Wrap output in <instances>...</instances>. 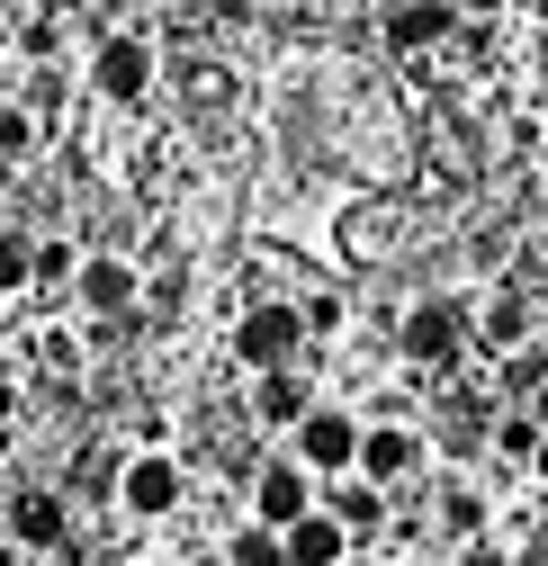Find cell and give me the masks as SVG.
Wrapping results in <instances>:
<instances>
[{
  "mask_svg": "<svg viewBox=\"0 0 548 566\" xmlns=\"http://www.w3.org/2000/svg\"><path fill=\"white\" fill-rule=\"evenodd\" d=\"M467 350V297H414L396 315V360L404 369H459Z\"/></svg>",
  "mask_w": 548,
  "mask_h": 566,
  "instance_id": "cell-1",
  "label": "cell"
},
{
  "mask_svg": "<svg viewBox=\"0 0 548 566\" xmlns=\"http://www.w3.org/2000/svg\"><path fill=\"white\" fill-rule=\"evenodd\" d=\"M351 450H360V413L351 405H333V396H315L297 422H288V459L324 485V476H351Z\"/></svg>",
  "mask_w": 548,
  "mask_h": 566,
  "instance_id": "cell-2",
  "label": "cell"
},
{
  "mask_svg": "<svg viewBox=\"0 0 548 566\" xmlns=\"http://www.w3.org/2000/svg\"><path fill=\"white\" fill-rule=\"evenodd\" d=\"M108 485H117V513H126V522H171V513L189 504V468H180L171 450H126Z\"/></svg>",
  "mask_w": 548,
  "mask_h": 566,
  "instance_id": "cell-3",
  "label": "cell"
},
{
  "mask_svg": "<svg viewBox=\"0 0 548 566\" xmlns=\"http://www.w3.org/2000/svg\"><path fill=\"white\" fill-rule=\"evenodd\" d=\"M234 360L261 378V369H297L306 360V324H297V306L288 297H252L243 315H234Z\"/></svg>",
  "mask_w": 548,
  "mask_h": 566,
  "instance_id": "cell-4",
  "label": "cell"
},
{
  "mask_svg": "<svg viewBox=\"0 0 548 566\" xmlns=\"http://www.w3.org/2000/svg\"><path fill=\"white\" fill-rule=\"evenodd\" d=\"M154 82H162V54L135 36V28H99V36H91V91H99L108 108H135Z\"/></svg>",
  "mask_w": 548,
  "mask_h": 566,
  "instance_id": "cell-5",
  "label": "cell"
},
{
  "mask_svg": "<svg viewBox=\"0 0 548 566\" xmlns=\"http://www.w3.org/2000/svg\"><path fill=\"white\" fill-rule=\"evenodd\" d=\"M63 297H73L91 324H117V315L145 306V270H135V252H82V261H73V289H63Z\"/></svg>",
  "mask_w": 548,
  "mask_h": 566,
  "instance_id": "cell-6",
  "label": "cell"
},
{
  "mask_svg": "<svg viewBox=\"0 0 548 566\" xmlns=\"http://www.w3.org/2000/svg\"><path fill=\"white\" fill-rule=\"evenodd\" d=\"M432 441L414 432V422H360V450H351V476H369L378 494H396L404 476H423Z\"/></svg>",
  "mask_w": 548,
  "mask_h": 566,
  "instance_id": "cell-7",
  "label": "cell"
},
{
  "mask_svg": "<svg viewBox=\"0 0 548 566\" xmlns=\"http://www.w3.org/2000/svg\"><path fill=\"white\" fill-rule=\"evenodd\" d=\"M0 531H10L28 557H63V548H73V504H63L54 485H19L10 513H0Z\"/></svg>",
  "mask_w": 548,
  "mask_h": 566,
  "instance_id": "cell-8",
  "label": "cell"
},
{
  "mask_svg": "<svg viewBox=\"0 0 548 566\" xmlns=\"http://www.w3.org/2000/svg\"><path fill=\"white\" fill-rule=\"evenodd\" d=\"M467 342H486V350H504V360H513V350L539 342V306H530L521 289H486V297L467 306Z\"/></svg>",
  "mask_w": 548,
  "mask_h": 566,
  "instance_id": "cell-9",
  "label": "cell"
},
{
  "mask_svg": "<svg viewBox=\"0 0 548 566\" xmlns=\"http://www.w3.org/2000/svg\"><path fill=\"white\" fill-rule=\"evenodd\" d=\"M306 504H315V476H306L297 459H261V468H252V522H261V531H288Z\"/></svg>",
  "mask_w": 548,
  "mask_h": 566,
  "instance_id": "cell-10",
  "label": "cell"
},
{
  "mask_svg": "<svg viewBox=\"0 0 548 566\" xmlns=\"http://www.w3.org/2000/svg\"><path fill=\"white\" fill-rule=\"evenodd\" d=\"M315 504H324V513H333L341 531H351V548L387 531V494H378L369 476H324V485H315Z\"/></svg>",
  "mask_w": 548,
  "mask_h": 566,
  "instance_id": "cell-11",
  "label": "cell"
},
{
  "mask_svg": "<svg viewBox=\"0 0 548 566\" xmlns=\"http://www.w3.org/2000/svg\"><path fill=\"white\" fill-rule=\"evenodd\" d=\"M280 557H288V566H341V557H351V531H341L324 504H306V513L280 531Z\"/></svg>",
  "mask_w": 548,
  "mask_h": 566,
  "instance_id": "cell-12",
  "label": "cell"
},
{
  "mask_svg": "<svg viewBox=\"0 0 548 566\" xmlns=\"http://www.w3.org/2000/svg\"><path fill=\"white\" fill-rule=\"evenodd\" d=\"M315 405V378H306V360L297 369H261L252 378V422H261V432H288V422Z\"/></svg>",
  "mask_w": 548,
  "mask_h": 566,
  "instance_id": "cell-13",
  "label": "cell"
},
{
  "mask_svg": "<svg viewBox=\"0 0 548 566\" xmlns=\"http://www.w3.org/2000/svg\"><path fill=\"white\" fill-rule=\"evenodd\" d=\"M10 99H19V108L36 117V135H45V117H63V99H73V82H63V63H19Z\"/></svg>",
  "mask_w": 548,
  "mask_h": 566,
  "instance_id": "cell-14",
  "label": "cell"
},
{
  "mask_svg": "<svg viewBox=\"0 0 548 566\" xmlns=\"http://www.w3.org/2000/svg\"><path fill=\"white\" fill-rule=\"evenodd\" d=\"M459 19H450V0H404V10H387V45H432V36H450Z\"/></svg>",
  "mask_w": 548,
  "mask_h": 566,
  "instance_id": "cell-15",
  "label": "cell"
},
{
  "mask_svg": "<svg viewBox=\"0 0 548 566\" xmlns=\"http://www.w3.org/2000/svg\"><path fill=\"white\" fill-rule=\"evenodd\" d=\"M73 261H82V243H63V234H36V243H28V289L63 297V289H73Z\"/></svg>",
  "mask_w": 548,
  "mask_h": 566,
  "instance_id": "cell-16",
  "label": "cell"
},
{
  "mask_svg": "<svg viewBox=\"0 0 548 566\" xmlns=\"http://www.w3.org/2000/svg\"><path fill=\"white\" fill-rule=\"evenodd\" d=\"M486 522H495V504H486L476 485H459V476H450V485H441V531L467 548V539H486Z\"/></svg>",
  "mask_w": 548,
  "mask_h": 566,
  "instance_id": "cell-17",
  "label": "cell"
},
{
  "mask_svg": "<svg viewBox=\"0 0 548 566\" xmlns=\"http://www.w3.org/2000/svg\"><path fill=\"white\" fill-rule=\"evenodd\" d=\"M288 306H297L306 342H333L341 324H351V297H341V289H306V297H288Z\"/></svg>",
  "mask_w": 548,
  "mask_h": 566,
  "instance_id": "cell-18",
  "label": "cell"
},
{
  "mask_svg": "<svg viewBox=\"0 0 548 566\" xmlns=\"http://www.w3.org/2000/svg\"><path fill=\"white\" fill-rule=\"evenodd\" d=\"M28 243H36V226L0 217V297H28Z\"/></svg>",
  "mask_w": 548,
  "mask_h": 566,
  "instance_id": "cell-19",
  "label": "cell"
},
{
  "mask_svg": "<svg viewBox=\"0 0 548 566\" xmlns=\"http://www.w3.org/2000/svg\"><path fill=\"white\" fill-rule=\"evenodd\" d=\"M28 154H36V117L19 99H0V171H19Z\"/></svg>",
  "mask_w": 548,
  "mask_h": 566,
  "instance_id": "cell-20",
  "label": "cell"
},
{
  "mask_svg": "<svg viewBox=\"0 0 548 566\" xmlns=\"http://www.w3.org/2000/svg\"><path fill=\"white\" fill-rule=\"evenodd\" d=\"M225 566H288V557H280V531H261V522H243V531L225 539Z\"/></svg>",
  "mask_w": 548,
  "mask_h": 566,
  "instance_id": "cell-21",
  "label": "cell"
},
{
  "mask_svg": "<svg viewBox=\"0 0 548 566\" xmlns=\"http://www.w3.org/2000/svg\"><path fill=\"white\" fill-rule=\"evenodd\" d=\"M530 441H539V422H530V405L495 413V450H504V459H530Z\"/></svg>",
  "mask_w": 548,
  "mask_h": 566,
  "instance_id": "cell-22",
  "label": "cell"
},
{
  "mask_svg": "<svg viewBox=\"0 0 548 566\" xmlns=\"http://www.w3.org/2000/svg\"><path fill=\"white\" fill-rule=\"evenodd\" d=\"M459 566H521V557H513V548H495V539H467V548H459Z\"/></svg>",
  "mask_w": 548,
  "mask_h": 566,
  "instance_id": "cell-23",
  "label": "cell"
},
{
  "mask_svg": "<svg viewBox=\"0 0 548 566\" xmlns=\"http://www.w3.org/2000/svg\"><path fill=\"white\" fill-rule=\"evenodd\" d=\"M82 10H91V36H99V28H126L135 0H82Z\"/></svg>",
  "mask_w": 548,
  "mask_h": 566,
  "instance_id": "cell-24",
  "label": "cell"
},
{
  "mask_svg": "<svg viewBox=\"0 0 548 566\" xmlns=\"http://www.w3.org/2000/svg\"><path fill=\"white\" fill-rule=\"evenodd\" d=\"M521 468H530V485H539V494H548V432H539V441H530V459H521Z\"/></svg>",
  "mask_w": 548,
  "mask_h": 566,
  "instance_id": "cell-25",
  "label": "cell"
},
{
  "mask_svg": "<svg viewBox=\"0 0 548 566\" xmlns=\"http://www.w3.org/2000/svg\"><path fill=\"white\" fill-rule=\"evenodd\" d=\"M504 0H450V19H495Z\"/></svg>",
  "mask_w": 548,
  "mask_h": 566,
  "instance_id": "cell-26",
  "label": "cell"
},
{
  "mask_svg": "<svg viewBox=\"0 0 548 566\" xmlns=\"http://www.w3.org/2000/svg\"><path fill=\"white\" fill-rule=\"evenodd\" d=\"M10 413H19V378H10V369H0V422H10Z\"/></svg>",
  "mask_w": 548,
  "mask_h": 566,
  "instance_id": "cell-27",
  "label": "cell"
},
{
  "mask_svg": "<svg viewBox=\"0 0 548 566\" xmlns=\"http://www.w3.org/2000/svg\"><path fill=\"white\" fill-rule=\"evenodd\" d=\"M10 28H19V0H0V45H10Z\"/></svg>",
  "mask_w": 548,
  "mask_h": 566,
  "instance_id": "cell-28",
  "label": "cell"
},
{
  "mask_svg": "<svg viewBox=\"0 0 548 566\" xmlns=\"http://www.w3.org/2000/svg\"><path fill=\"white\" fill-rule=\"evenodd\" d=\"M521 566H548V531H539V557H521Z\"/></svg>",
  "mask_w": 548,
  "mask_h": 566,
  "instance_id": "cell-29",
  "label": "cell"
},
{
  "mask_svg": "<svg viewBox=\"0 0 548 566\" xmlns=\"http://www.w3.org/2000/svg\"><path fill=\"white\" fill-rule=\"evenodd\" d=\"M19 10H28V0H19Z\"/></svg>",
  "mask_w": 548,
  "mask_h": 566,
  "instance_id": "cell-30",
  "label": "cell"
}]
</instances>
